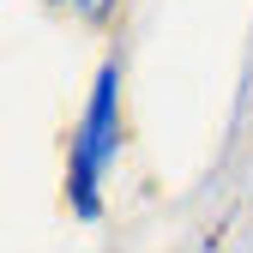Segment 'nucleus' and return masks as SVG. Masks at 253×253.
Instances as JSON below:
<instances>
[{
  "label": "nucleus",
  "instance_id": "obj_1",
  "mask_svg": "<svg viewBox=\"0 0 253 253\" xmlns=\"http://www.w3.org/2000/svg\"><path fill=\"white\" fill-rule=\"evenodd\" d=\"M121 157V60L109 54L97 79H90V97H84V115L67 139V199H73V217L97 223L103 217V181Z\"/></svg>",
  "mask_w": 253,
  "mask_h": 253
},
{
  "label": "nucleus",
  "instance_id": "obj_2",
  "mask_svg": "<svg viewBox=\"0 0 253 253\" xmlns=\"http://www.w3.org/2000/svg\"><path fill=\"white\" fill-rule=\"evenodd\" d=\"M73 6H79V18H90V24H97V18H109V6H115V0H73Z\"/></svg>",
  "mask_w": 253,
  "mask_h": 253
},
{
  "label": "nucleus",
  "instance_id": "obj_3",
  "mask_svg": "<svg viewBox=\"0 0 253 253\" xmlns=\"http://www.w3.org/2000/svg\"><path fill=\"white\" fill-rule=\"evenodd\" d=\"M48 6H60V0H48ZM67 6H73V0H67Z\"/></svg>",
  "mask_w": 253,
  "mask_h": 253
}]
</instances>
